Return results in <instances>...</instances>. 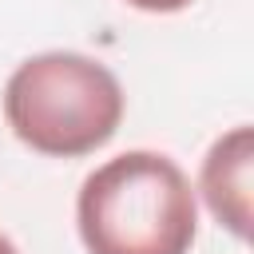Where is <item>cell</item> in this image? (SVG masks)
<instances>
[{"instance_id":"2","label":"cell","mask_w":254,"mask_h":254,"mask_svg":"<svg viewBox=\"0 0 254 254\" xmlns=\"http://www.w3.org/2000/svg\"><path fill=\"white\" fill-rule=\"evenodd\" d=\"M4 119L12 135L48 159H79L111 143L123 123V87L115 71L79 52H40L4 83Z\"/></svg>"},{"instance_id":"5","label":"cell","mask_w":254,"mask_h":254,"mask_svg":"<svg viewBox=\"0 0 254 254\" xmlns=\"http://www.w3.org/2000/svg\"><path fill=\"white\" fill-rule=\"evenodd\" d=\"M0 254H20V250L12 246V238H4V234H0Z\"/></svg>"},{"instance_id":"3","label":"cell","mask_w":254,"mask_h":254,"mask_svg":"<svg viewBox=\"0 0 254 254\" xmlns=\"http://www.w3.org/2000/svg\"><path fill=\"white\" fill-rule=\"evenodd\" d=\"M250 175H254V131L242 123L210 143L198 171V194L206 210L238 242L250 238Z\"/></svg>"},{"instance_id":"4","label":"cell","mask_w":254,"mask_h":254,"mask_svg":"<svg viewBox=\"0 0 254 254\" xmlns=\"http://www.w3.org/2000/svg\"><path fill=\"white\" fill-rule=\"evenodd\" d=\"M123 4H131V8H139V12H155V16H171V12H183V8H190L194 0H123Z\"/></svg>"},{"instance_id":"1","label":"cell","mask_w":254,"mask_h":254,"mask_svg":"<svg viewBox=\"0 0 254 254\" xmlns=\"http://www.w3.org/2000/svg\"><path fill=\"white\" fill-rule=\"evenodd\" d=\"M75 226L87 254H190L198 202L175 159L123 151L83 179Z\"/></svg>"}]
</instances>
